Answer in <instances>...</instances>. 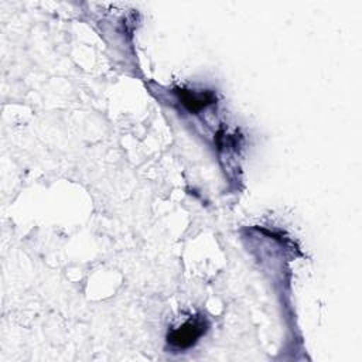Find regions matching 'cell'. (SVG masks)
I'll list each match as a JSON object with an SVG mask.
<instances>
[{
	"label": "cell",
	"instance_id": "6da1fadb",
	"mask_svg": "<svg viewBox=\"0 0 362 362\" xmlns=\"http://www.w3.org/2000/svg\"><path fill=\"white\" fill-rule=\"evenodd\" d=\"M208 324L202 317H194L182 324L180 328L173 329L167 335V341L171 346L178 349H187L192 346L206 331Z\"/></svg>",
	"mask_w": 362,
	"mask_h": 362
},
{
	"label": "cell",
	"instance_id": "7a4b0ae2",
	"mask_svg": "<svg viewBox=\"0 0 362 362\" xmlns=\"http://www.w3.org/2000/svg\"><path fill=\"white\" fill-rule=\"evenodd\" d=\"M175 93L178 95V99L182 103V106L191 113H197L216 100V96L211 90L195 92L188 89H175Z\"/></svg>",
	"mask_w": 362,
	"mask_h": 362
}]
</instances>
